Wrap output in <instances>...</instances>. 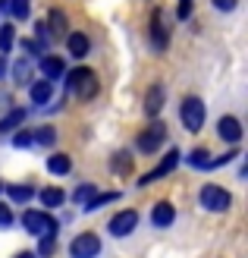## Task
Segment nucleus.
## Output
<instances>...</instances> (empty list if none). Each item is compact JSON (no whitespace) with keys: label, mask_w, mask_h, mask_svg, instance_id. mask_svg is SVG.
I'll use <instances>...</instances> for the list:
<instances>
[{"label":"nucleus","mask_w":248,"mask_h":258,"mask_svg":"<svg viewBox=\"0 0 248 258\" xmlns=\"http://www.w3.org/2000/svg\"><path fill=\"white\" fill-rule=\"evenodd\" d=\"M66 85H69V92L75 95V98H82V101H91L98 95V73L95 70H88V67H79V70H72V76L66 79Z\"/></svg>","instance_id":"1"},{"label":"nucleus","mask_w":248,"mask_h":258,"mask_svg":"<svg viewBox=\"0 0 248 258\" xmlns=\"http://www.w3.org/2000/svg\"><path fill=\"white\" fill-rule=\"evenodd\" d=\"M22 227L29 230V233H35V236H57V221L50 217L47 211H22Z\"/></svg>","instance_id":"2"},{"label":"nucleus","mask_w":248,"mask_h":258,"mask_svg":"<svg viewBox=\"0 0 248 258\" xmlns=\"http://www.w3.org/2000/svg\"><path fill=\"white\" fill-rule=\"evenodd\" d=\"M179 117H182V126H186L189 133H198V129L204 126V117H207L204 101L201 98H186L182 107H179Z\"/></svg>","instance_id":"3"},{"label":"nucleus","mask_w":248,"mask_h":258,"mask_svg":"<svg viewBox=\"0 0 248 258\" xmlns=\"http://www.w3.org/2000/svg\"><path fill=\"white\" fill-rule=\"evenodd\" d=\"M163 142H167V126H163V123H151L145 133L135 139V148H138L141 154H154V151L163 145Z\"/></svg>","instance_id":"4"},{"label":"nucleus","mask_w":248,"mask_h":258,"mask_svg":"<svg viewBox=\"0 0 248 258\" xmlns=\"http://www.w3.org/2000/svg\"><path fill=\"white\" fill-rule=\"evenodd\" d=\"M101 239L98 233H79L69 242V258H98L101 255Z\"/></svg>","instance_id":"5"},{"label":"nucleus","mask_w":248,"mask_h":258,"mask_svg":"<svg viewBox=\"0 0 248 258\" xmlns=\"http://www.w3.org/2000/svg\"><path fill=\"white\" fill-rule=\"evenodd\" d=\"M201 205H204L207 211H226L229 205H232V196L223 186L207 183V186H201Z\"/></svg>","instance_id":"6"},{"label":"nucleus","mask_w":248,"mask_h":258,"mask_svg":"<svg viewBox=\"0 0 248 258\" xmlns=\"http://www.w3.org/2000/svg\"><path fill=\"white\" fill-rule=\"evenodd\" d=\"M176 164H179V151L173 148V151H167V158H163L157 167H154V170H148L145 176L138 179V186H151V183H157L160 176H167V173H173V170H176Z\"/></svg>","instance_id":"7"},{"label":"nucleus","mask_w":248,"mask_h":258,"mask_svg":"<svg viewBox=\"0 0 248 258\" xmlns=\"http://www.w3.org/2000/svg\"><path fill=\"white\" fill-rule=\"evenodd\" d=\"M135 224H138V211L126 208V211H120V214L110 217V233L113 236H129L135 230Z\"/></svg>","instance_id":"8"},{"label":"nucleus","mask_w":248,"mask_h":258,"mask_svg":"<svg viewBox=\"0 0 248 258\" xmlns=\"http://www.w3.org/2000/svg\"><path fill=\"white\" fill-rule=\"evenodd\" d=\"M217 136L223 139V142H229V145H236V142L242 139V123H239L236 117H220V123H217Z\"/></svg>","instance_id":"9"},{"label":"nucleus","mask_w":248,"mask_h":258,"mask_svg":"<svg viewBox=\"0 0 248 258\" xmlns=\"http://www.w3.org/2000/svg\"><path fill=\"white\" fill-rule=\"evenodd\" d=\"M163 101H167L163 85L154 82V85L148 88V95H145V113H148V117H157V113L163 110Z\"/></svg>","instance_id":"10"},{"label":"nucleus","mask_w":248,"mask_h":258,"mask_svg":"<svg viewBox=\"0 0 248 258\" xmlns=\"http://www.w3.org/2000/svg\"><path fill=\"white\" fill-rule=\"evenodd\" d=\"M176 221V208L170 202H157L154 205V211H151V224L154 227H173Z\"/></svg>","instance_id":"11"},{"label":"nucleus","mask_w":248,"mask_h":258,"mask_svg":"<svg viewBox=\"0 0 248 258\" xmlns=\"http://www.w3.org/2000/svg\"><path fill=\"white\" fill-rule=\"evenodd\" d=\"M151 41H154L157 50H167L170 35H167V25H163V13L160 10H154V19H151Z\"/></svg>","instance_id":"12"},{"label":"nucleus","mask_w":248,"mask_h":258,"mask_svg":"<svg viewBox=\"0 0 248 258\" xmlns=\"http://www.w3.org/2000/svg\"><path fill=\"white\" fill-rule=\"evenodd\" d=\"M41 73H44L47 82L63 79V73H66V63H63L60 57H41Z\"/></svg>","instance_id":"13"},{"label":"nucleus","mask_w":248,"mask_h":258,"mask_svg":"<svg viewBox=\"0 0 248 258\" xmlns=\"http://www.w3.org/2000/svg\"><path fill=\"white\" fill-rule=\"evenodd\" d=\"M66 47H69V54H72V57H88L91 41H88V35L72 32V35H66Z\"/></svg>","instance_id":"14"},{"label":"nucleus","mask_w":248,"mask_h":258,"mask_svg":"<svg viewBox=\"0 0 248 258\" xmlns=\"http://www.w3.org/2000/svg\"><path fill=\"white\" fill-rule=\"evenodd\" d=\"M50 95H54V85H50L47 79H41V82H32V88H29V98H32V104H47V101H50Z\"/></svg>","instance_id":"15"},{"label":"nucleus","mask_w":248,"mask_h":258,"mask_svg":"<svg viewBox=\"0 0 248 258\" xmlns=\"http://www.w3.org/2000/svg\"><path fill=\"white\" fill-rule=\"evenodd\" d=\"M47 170L57 176H66L72 170V158L69 154H47Z\"/></svg>","instance_id":"16"},{"label":"nucleus","mask_w":248,"mask_h":258,"mask_svg":"<svg viewBox=\"0 0 248 258\" xmlns=\"http://www.w3.org/2000/svg\"><path fill=\"white\" fill-rule=\"evenodd\" d=\"M7 196L13 199V205H25V202L35 196V186H29V183H16V186L7 189Z\"/></svg>","instance_id":"17"},{"label":"nucleus","mask_w":248,"mask_h":258,"mask_svg":"<svg viewBox=\"0 0 248 258\" xmlns=\"http://www.w3.org/2000/svg\"><path fill=\"white\" fill-rule=\"evenodd\" d=\"M25 123V110L22 107H16V110H10L4 120H0V136H7V133H13L16 126H22Z\"/></svg>","instance_id":"18"},{"label":"nucleus","mask_w":248,"mask_h":258,"mask_svg":"<svg viewBox=\"0 0 248 258\" xmlns=\"http://www.w3.org/2000/svg\"><path fill=\"white\" fill-rule=\"evenodd\" d=\"M41 202L47 205V208H60V205L66 202V192L57 189V186H44L41 189Z\"/></svg>","instance_id":"19"},{"label":"nucleus","mask_w":248,"mask_h":258,"mask_svg":"<svg viewBox=\"0 0 248 258\" xmlns=\"http://www.w3.org/2000/svg\"><path fill=\"white\" fill-rule=\"evenodd\" d=\"M50 38H66V16L63 10H50Z\"/></svg>","instance_id":"20"},{"label":"nucleus","mask_w":248,"mask_h":258,"mask_svg":"<svg viewBox=\"0 0 248 258\" xmlns=\"http://www.w3.org/2000/svg\"><path fill=\"white\" fill-rule=\"evenodd\" d=\"M110 170L113 173H129V170H132V154H129V151H116L110 158Z\"/></svg>","instance_id":"21"},{"label":"nucleus","mask_w":248,"mask_h":258,"mask_svg":"<svg viewBox=\"0 0 248 258\" xmlns=\"http://www.w3.org/2000/svg\"><path fill=\"white\" fill-rule=\"evenodd\" d=\"M13 41H16V29H13L10 22H4L0 25V54H10Z\"/></svg>","instance_id":"22"},{"label":"nucleus","mask_w":248,"mask_h":258,"mask_svg":"<svg viewBox=\"0 0 248 258\" xmlns=\"http://www.w3.org/2000/svg\"><path fill=\"white\" fill-rule=\"evenodd\" d=\"M10 4V13L16 19H29V13H32V7H29V0H7Z\"/></svg>","instance_id":"23"},{"label":"nucleus","mask_w":248,"mask_h":258,"mask_svg":"<svg viewBox=\"0 0 248 258\" xmlns=\"http://www.w3.org/2000/svg\"><path fill=\"white\" fill-rule=\"evenodd\" d=\"M54 249H57V239L54 236H41V242H38V255H41V258H50V255H54Z\"/></svg>","instance_id":"24"},{"label":"nucleus","mask_w":248,"mask_h":258,"mask_svg":"<svg viewBox=\"0 0 248 258\" xmlns=\"http://www.w3.org/2000/svg\"><path fill=\"white\" fill-rule=\"evenodd\" d=\"M207 154H211L207 148H195V151L189 154V164H192V167H207V161H211Z\"/></svg>","instance_id":"25"},{"label":"nucleus","mask_w":248,"mask_h":258,"mask_svg":"<svg viewBox=\"0 0 248 258\" xmlns=\"http://www.w3.org/2000/svg\"><path fill=\"white\" fill-rule=\"evenodd\" d=\"M35 139L41 142V145H54V142H57V133H54V126H41V129L35 133Z\"/></svg>","instance_id":"26"},{"label":"nucleus","mask_w":248,"mask_h":258,"mask_svg":"<svg viewBox=\"0 0 248 258\" xmlns=\"http://www.w3.org/2000/svg\"><path fill=\"white\" fill-rule=\"evenodd\" d=\"M95 192H98V186H79V189L72 192V199L79 202V205H88V199L95 196Z\"/></svg>","instance_id":"27"},{"label":"nucleus","mask_w":248,"mask_h":258,"mask_svg":"<svg viewBox=\"0 0 248 258\" xmlns=\"http://www.w3.org/2000/svg\"><path fill=\"white\" fill-rule=\"evenodd\" d=\"M13 76H16V82L22 85V82H29V76H32V67H29V63H16V67H13Z\"/></svg>","instance_id":"28"},{"label":"nucleus","mask_w":248,"mask_h":258,"mask_svg":"<svg viewBox=\"0 0 248 258\" xmlns=\"http://www.w3.org/2000/svg\"><path fill=\"white\" fill-rule=\"evenodd\" d=\"M192 16V0H179L176 7V19H189Z\"/></svg>","instance_id":"29"},{"label":"nucleus","mask_w":248,"mask_h":258,"mask_svg":"<svg viewBox=\"0 0 248 258\" xmlns=\"http://www.w3.org/2000/svg\"><path fill=\"white\" fill-rule=\"evenodd\" d=\"M13 145H16V148L32 145V133H16V136H13Z\"/></svg>","instance_id":"30"},{"label":"nucleus","mask_w":248,"mask_h":258,"mask_svg":"<svg viewBox=\"0 0 248 258\" xmlns=\"http://www.w3.org/2000/svg\"><path fill=\"white\" fill-rule=\"evenodd\" d=\"M211 4H214L217 10H223V13H232V10H236V4H239V0H211Z\"/></svg>","instance_id":"31"},{"label":"nucleus","mask_w":248,"mask_h":258,"mask_svg":"<svg viewBox=\"0 0 248 258\" xmlns=\"http://www.w3.org/2000/svg\"><path fill=\"white\" fill-rule=\"evenodd\" d=\"M10 224H13V211L7 205H0V227H10Z\"/></svg>","instance_id":"32"},{"label":"nucleus","mask_w":248,"mask_h":258,"mask_svg":"<svg viewBox=\"0 0 248 258\" xmlns=\"http://www.w3.org/2000/svg\"><path fill=\"white\" fill-rule=\"evenodd\" d=\"M35 35H38V41H44V38H50V35H47V22H38V25H35Z\"/></svg>","instance_id":"33"},{"label":"nucleus","mask_w":248,"mask_h":258,"mask_svg":"<svg viewBox=\"0 0 248 258\" xmlns=\"http://www.w3.org/2000/svg\"><path fill=\"white\" fill-rule=\"evenodd\" d=\"M22 47L29 50V54H38V50H41V44H35V41H22Z\"/></svg>","instance_id":"34"},{"label":"nucleus","mask_w":248,"mask_h":258,"mask_svg":"<svg viewBox=\"0 0 248 258\" xmlns=\"http://www.w3.org/2000/svg\"><path fill=\"white\" fill-rule=\"evenodd\" d=\"M16 258H38V255H35V252H19Z\"/></svg>","instance_id":"35"},{"label":"nucleus","mask_w":248,"mask_h":258,"mask_svg":"<svg viewBox=\"0 0 248 258\" xmlns=\"http://www.w3.org/2000/svg\"><path fill=\"white\" fill-rule=\"evenodd\" d=\"M4 70H7V60H4V54H0V76H4Z\"/></svg>","instance_id":"36"},{"label":"nucleus","mask_w":248,"mask_h":258,"mask_svg":"<svg viewBox=\"0 0 248 258\" xmlns=\"http://www.w3.org/2000/svg\"><path fill=\"white\" fill-rule=\"evenodd\" d=\"M0 192H4V183H0Z\"/></svg>","instance_id":"37"}]
</instances>
